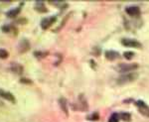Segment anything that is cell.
Returning a JSON list of instances; mask_svg holds the SVG:
<instances>
[{
	"label": "cell",
	"instance_id": "cell-14",
	"mask_svg": "<svg viewBox=\"0 0 149 122\" xmlns=\"http://www.w3.org/2000/svg\"><path fill=\"white\" fill-rule=\"evenodd\" d=\"M13 30H15V28H14L13 25H9V24H7V25L2 26V31L5 32V33H10Z\"/></svg>",
	"mask_w": 149,
	"mask_h": 122
},
{
	"label": "cell",
	"instance_id": "cell-20",
	"mask_svg": "<svg viewBox=\"0 0 149 122\" xmlns=\"http://www.w3.org/2000/svg\"><path fill=\"white\" fill-rule=\"evenodd\" d=\"M20 82H23V83H31V80H28V78H21Z\"/></svg>",
	"mask_w": 149,
	"mask_h": 122
},
{
	"label": "cell",
	"instance_id": "cell-1",
	"mask_svg": "<svg viewBox=\"0 0 149 122\" xmlns=\"http://www.w3.org/2000/svg\"><path fill=\"white\" fill-rule=\"evenodd\" d=\"M137 78H138L137 73H134V71H132V73H127L125 75L119 76V78H117V83H118V85H127V83H130L132 81H134Z\"/></svg>",
	"mask_w": 149,
	"mask_h": 122
},
{
	"label": "cell",
	"instance_id": "cell-15",
	"mask_svg": "<svg viewBox=\"0 0 149 122\" xmlns=\"http://www.w3.org/2000/svg\"><path fill=\"white\" fill-rule=\"evenodd\" d=\"M9 56V53L6 50L0 49V59H7Z\"/></svg>",
	"mask_w": 149,
	"mask_h": 122
},
{
	"label": "cell",
	"instance_id": "cell-3",
	"mask_svg": "<svg viewBox=\"0 0 149 122\" xmlns=\"http://www.w3.org/2000/svg\"><path fill=\"white\" fill-rule=\"evenodd\" d=\"M136 106H137L139 112H140L142 115L149 117V106L145 103L144 101H137L136 102Z\"/></svg>",
	"mask_w": 149,
	"mask_h": 122
},
{
	"label": "cell",
	"instance_id": "cell-12",
	"mask_svg": "<svg viewBox=\"0 0 149 122\" xmlns=\"http://www.w3.org/2000/svg\"><path fill=\"white\" fill-rule=\"evenodd\" d=\"M59 102H60V106H61L62 110L65 112V114H66V115H68V103H67L66 98L62 97V98H60Z\"/></svg>",
	"mask_w": 149,
	"mask_h": 122
},
{
	"label": "cell",
	"instance_id": "cell-17",
	"mask_svg": "<svg viewBox=\"0 0 149 122\" xmlns=\"http://www.w3.org/2000/svg\"><path fill=\"white\" fill-rule=\"evenodd\" d=\"M119 117H120L122 120H124V121L130 120V114H128V113H121L120 115H119Z\"/></svg>",
	"mask_w": 149,
	"mask_h": 122
},
{
	"label": "cell",
	"instance_id": "cell-8",
	"mask_svg": "<svg viewBox=\"0 0 149 122\" xmlns=\"http://www.w3.org/2000/svg\"><path fill=\"white\" fill-rule=\"evenodd\" d=\"M125 12L129 16L136 17V16H138L140 14V9L137 6H128L125 8Z\"/></svg>",
	"mask_w": 149,
	"mask_h": 122
},
{
	"label": "cell",
	"instance_id": "cell-9",
	"mask_svg": "<svg viewBox=\"0 0 149 122\" xmlns=\"http://www.w3.org/2000/svg\"><path fill=\"white\" fill-rule=\"evenodd\" d=\"M22 6H23V3H22V4H20V6L10 9L9 11H7V12H6V16H7L8 18H15L16 16H18V15H19V13L21 12V8H22Z\"/></svg>",
	"mask_w": 149,
	"mask_h": 122
},
{
	"label": "cell",
	"instance_id": "cell-6",
	"mask_svg": "<svg viewBox=\"0 0 149 122\" xmlns=\"http://www.w3.org/2000/svg\"><path fill=\"white\" fill-rule=\"evenodd\" d=\"M0 96H1L2 98L12 102V103H15L16 102V99H15V97H14V95L12 94L11 92H6V90L2 89V88H0Z\"/></svg>",
	"mask_w": 149,
	"mask_h": 122
},
{
	"label": "cell",
	"instance_id": "cell-13",
	"mask_svg": "<svg viewBox=\"0 0 149 122\" xmlns=\"http://www.w3.org/2000/svg\"><path fill=\"white\" fill-rule=\"evenodd\" d=\"M118 53L114 52V51H107L105 52V57H107V59L110 60V61H112V60H115L118 58Z\"/></svg>",
	"mask_w": 149,
	"mask_h": 122
},
{
	"label": "cell",
	"instance_id": "cell-16",
	"mask_svg": "<svg viewBox=\"0 0 149 122\" xmlns=\"http://www.w3.org/2000/svg\"><path fill=\"white\" fill-rule=\"evenodd\" d=\"M118 120H119V115L116 113H113L111 116L109 117V122H118Z\"/></svg>",
	"mask_w": 149,
	"mask_h": 122
},
{
	"label": "cell",
	"instance_id": "cell-10",
	"mask_svg": "<svg viewBox=\"0 0 149 122\" xmlns=\"http://www.w3.org/2000/svg\"><path fill=\"white\" fill-rule=\"evenodd\" d=\"M10 69L14 73H16V75H22V73H23V67L17 63L12 64Z\"/></svg>",
	"mask_w": 149,
	"mask_h": 122
},
{
	"label": "cell",
	"instance_id": "cell-19",
	"mask_svg": "<svg viewBox=\"0 0 149 122\" xmlns=\"http://www.w3.org/2000/svg\"><path fill=\"white\" fill-rule=\"evenodd\" d=\"M88 118V120H97V119H98V114L97 113L92 114V115H90Z\"/></svg>",
	"mask_w": 149,
	"mask_h": 122
},
{
	"label": "cell",
	"instance_id": "cell-18",
	"mask_svg": "<svg viewBox=\"0 0 149 122\" xmlns=\"http://www.w3.org/2000/svg\"><path fill=\"white\" fill-rule=\"evenodd\" d=\"M123 56H124V58H125V59L130 60V59H132L134 57V53H132V52H125L123 54Z\"/></svg>",
	"mask_w": 149,
	"mask_h": 122
},
{
	"label": "cell",
	"instance_id": "cell-11",
	"mask_svg": "<svg viewBox=\"0 0 149 122\" xmlns=\"http://www.w3.org/2000/svg\"><path fill=\"white\" fill-rule=\"evenodd\" d=\"M35 10L40 12V13H45V12H47V8L46 6H45L44 2H36L35 3Z\"/></svg>",
	"mask_w": 149,
	"mask_h": 122
},
{
	"label": "cell",
	"instance_id": "cell-2",
	"mask_svg": "<svg viewBox=\"0 0 149 122\" xmlns=\"http://www.w3.org/2000/svg\"><path fill=\"white\" fill-rule=\"evenodd\" d=\"M56 20H57L56 16H50V17L44 18L42 21H41V27H42L43 30H46L50 27V26H52Z\"/></svg>",
	"mask_w": 149,
	"mask_h": 122
},
{
	"label": "cell",
	"instance_id": "cell-7",
	"mask_svg": "<svg viewBox=\"0 0 149 122\" xmlns=\"http://www.w3.org/2000/svg\"><path fill=\"white\" fill-rule=\"evenodd\" d=\"M30 49V43L27 39H22L19 42L18 45V51L19 53H26Z\"/></svg>",
	"mask_w": 149,
	"mask_h": 122
},
{
	"label": "cell",
	"instance_id": "cell-4",
	"mask_svg": "<svg viewBox=\"0 0 149 122\" xmlns=\"http://www.w3.org/2000/svg\"><path fill=\"white\" fill-rule=\"evenodd\" d=\"M138 68L137 64H120L118 66V70L122 73H126V71H132Z\"/></svg>",
	"mask_w": 149,
	"mask_h": 122
},
{
	"label": "cell",
	"instance_id": "cell-5",
	"mask_svg": "<svg viewBox=\"0 0 149 122\" xmlns=\"http://www.w3.org/2000/svg\"><path fill=\"white\" fill-rule=\"evenodd\" d=\"M122 45L126 47H132V48H141V44L136 40L133 39H122L121 41Z\"/></svg>",
	"mask_w": 149,
	"mask_h": 122
}]
</instances>
